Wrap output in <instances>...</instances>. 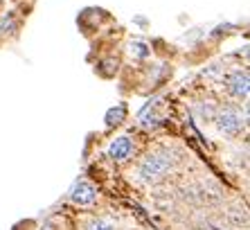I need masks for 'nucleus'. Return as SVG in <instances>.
<instances>
[{
    "instance_id": "obj_1",
    "label": "nucleus",
    "mask_w": 250,
    "mask_h": 230,
    "mask_svg": "<svg viewBox=\"0 0 250 230\" xmlns=\"http://www.w3.org/2000/svg\"><path fill=\"white\" fill-rule=\"evenodd\" d=\"M176 165H178V154H176L171 147H160V149H153L138 161L135 167V179L140 185H158L167 181L171 174L176 172Z\"/></svg>"
},
{
    "instance_id": "obj_2",
    "label": "nucleus",
    "mask_w": 250,
    "mask_h": 230,
    "mask_svg": "<svg viewBox=\"0 0 250 230\" xmlns=\"http://www.w3.org/2000/svg\"><path fill=\"white\" fill-rule=\"evenodd\" d=\"M212 124L226 138H239L248 127V111L239 106H219V113Z\"/></svg>"
},
{
    "instance_id": "obj_3",
    "label": "nucleus",
    "mask_w": 250,
    "mask_h": 230,
    "mask_svg": "<svg viewBox=\"0 0 250 230\" xmlns=\"http://www.w3.org/2000/svg\"><path fill=\"white\" fill-rule=\"evenodd\" d=\"M99 187L88 179H77L68 192V201L75 207H95L99 203Z\"/></svg>"
},
{
    "instance_id": "obj_4",
    "label": "nucleus",
    "mask_w": 250,
    "mask_h": 230,
    "mask_svg": "<svg viewBox=\"0 0 250 230\" xmlns=\"http://www.w3.org/2000/svg\"><path fill=\"white\" fill-rule=\"evenodd\" d=\"M223 91L228 92V97L237 99V102H246L250 95V75L246 68H234L226 72L223 77Z\"/></svg>"
},
{
    "instance_id": "obj_5",
    "label": "nucleus",
    "mask_w": 250,
    "mask_h": 230,
    "mask_svg": "<svg viewBox=\"0 0 250 230\" xmlns=\"http://www.w3.org/2000/svg\"><path fill=\"white\" fill-rule=\"evenodd\" d=\"M135 154H138V144L131 136H117V138L111 140L108 149H106V156L111 158V162H115L120 167L133 162Z\"/></svg>"
},
{
    "instance_id": "obj_6",
    "label": "nucleus",
    "mask_w": 250,
    "mask_h": 230,
    "mask_svg": "<svg viewBox=\"0 0 250 230\" xmlns=\"http://www.w3.org/2000/svg\"><path fill=\"white\" fill-rule=\"evenodd\" d=\"M149 199H151L153 206L165 214L174 212L176 207L181 206L178 194H176V187H169L167 181H163V183H158V185H151V187H149Z\"/></svg>"
},
{
    "instance_id": "obj_7",
    "label": "nucleus",
    "mask_w": 250,
    "mask_h": 230,
    "mask_svg": "<svg viewBox=\"0 0 250 230\" xmlns=\"http://www.w3.org/2000/svg\"><path fill=\"white\" fill-rule=\"evenodd\" d=\"M221 221L230 230H246L248 228V207L241 203H230L223 207Z\"/></svg>"
},
{
    "instance_id": "obj_8",
    "label": "nucleus",
    "mask_w": 250,
    "mask_h": 230,
    "mask_svg": "<svg viewBox=\"0 0 250 230\" xmlns=\"http://www.w3.org/2000/svg\"><path fill=\"white\" fill-rule=\"evenodd\" d=\"M192 113L201 124H212L216 113H219V104L214 99H196L192 104Z\"/></svg>"
},
{
    "instance_id": "obj_9",
    "label": "nucleus",
    "mask_w": 250,
    "mask_h": 230,
    "mask_svg": "<svg viewBox=\"0 0 250 230\" xmlns=\"http://www.w3.org/2000/svg\"><path fill=\"white\" fill-rule=\"evenodd\" d=\"M126 117H128V106L126 104H115L113 109H108L106 111V117H104V122H106V129L111 131V129H117V127H122L124 122H126Z\"/></svg>"
},
{
    "instance_id": "obj_10",
    "label": "nucleus",
    "mask_w": 250,
    "mask_h": 230,
    "mask_svg": "<svg viewBox=\"0 0 250 230\" xmlns=\"http://www.w3.org/2000/svg\"><path fill=\"white\" fill-rule=\"evenodd\" d=\"M126 52H128V57L135 59V61H146V59H151V54H153L151 46H149L146 41H142V39L128 41V43H126Z\"/></svg>"
},
{
    "instance_id": "obj_11",
    "label": "nucleus",
    "mask_w": 250,
    "mask_h": 230,
    "mask_svg": "<svg viewBox=\"0 0 250 230\" xmlns=\"http://www.w3.org/2000/svg\"><path fill=\"white\" fill-rule=\"evenodd\" d=\"M21 29V18L16 12H7L0 16V36H16Z\"/></svg>"
},
{
    "instance_id": "obj_12",
    "label": "nucleus",
    "mask_w": 250,
    "mask_h": 230,
    "mask_svg": "<svg viewBox=\"0 0 250 230\" xmlns=\"http://www.w3.org/2000/svg\"><path fill=\"white\" fill-rule=\"evenodd\" d=\"M83 230H117V226L106 217H93V219H88V224L83 226Z\"/></svg>"
},
{
    "instance_id": "obj_13",
    "label": "nucleus",
    "mask_w": 250,
    "mask_h": 230,
    "mask_svg": "<svg viewBox=\"0 0 250 230\" xmlns=\"http://www.w3.org/2000/svg\"><path fill=\"white\" fill-rule=\"evenodd\" d=\"M113 66L120 68V61H117L115 57H108V59H104V61H99L97 68H95V72H97L99 77H113L117 72V70H113Z\"/></svg>"
},
{
    "instance_id": "obj_14",
    "label": "nucleus",
    "mask_w": 250,
    "mask_h": 230,
    "mask_svg": "<svg viewBox=\"0 0 250 230\" xmlns=\"http://www.w3.org/2000/svg\"><path fill=\"white\" fill-rule=\"evenodd\" d=\"M39 230H52V228H50V226H43V228H39Z\"/></svg>"
},
{
    "instance_id": "obj_15",
    "label": "nucleus",
    "mask_w": 250,
    "mask_h": 230,
    "mask_svg": "<svg viewBox=\"0 0 250 230\" xmlns=\"http://www.w3.org/2000/svg\"><path fill=\"white\" fill-rule=\"evenodd\" d=\"M2 5H5V0H0V12H2Z\"/></svg>"
},
{
    "instance_id": "obj_16",
    "label": "nucleus",
    "mask_w": 250,
    "mask_h": 230,
    "mask_svg": "<svg viewBox=\"0 0 250 230\" xmlns=\"http://www.w3.org/2000/svg\"><path fill=\"white\" fill-rule=\"evenodd\" d=\"M189 230H201V228H189Z\"/></svg>"
}]
</instances>
